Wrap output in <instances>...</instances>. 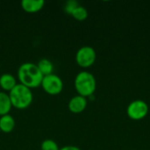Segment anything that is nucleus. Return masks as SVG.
Wrapping results in <instances>:
<instances>
[{
	"label": "nucleus",
	"mask_w": 150,
	"mask_h": 150,
	"mask_svg": "<svg viewBox=\"0 0 150 150\" xmlns=\"http://www.w3.org/2000/svg\"><path fill=\"white\" fill-rule=\"evenodd\" d=\"M18 78L21 84L29 89H34L41 86L43 75L40 71L37 64L33 62H25L18 69Z\"/></svg>",
	"instance_id": "1"
},
{
	"label": "nucleus",
	"mask_w": 150,
	"mask_h": 150,
	"mask_svg": "<svg viewBox=\"0 0 150 150\" xmlns=\"http://www.w3.org/2000/svg\"><path fill=\"white\" fill-rule=\"evenodd\" d=\"M12 107L18 110H25L28 108L33 103V95L31 89L26 86L18 83L8 93Z\"/></svg>",
	"instance_id": "2"
},
{
	"label": "nucleus",
	"mask_w": 150,
	"mask_h": 150,
	"mask_svg": "<svg viewBox=\"0 0 150 150\" xmlns=\"http://www.w3.org/2000/svg\"><path fill=\"white\" fill-rule=\"evenodd\" d=\"M74 86L78 95L87 98L94 94L97 88V81L91 73L81 71L75 78Z\"/></svg>",
	"instance_id": "3"
},
{
	"label": "nucleus",
	"mask_w": 150,
	"mask_h": 150,
	"mask_svg": "<svg viewBox=\"0 0 150 150\" xmlns=\"http://www.w3.org/2000/svg\"><path fill=\"white\" fill-rule=\"evenodd\" d=\"M41 87L47 94L55 96L62 91L63 82L59 76L55 74H51L43 77Z\"/></svg>",
	"instance_id": "4"
},
{
	"label": "nucleus",
	"mask_w": 150,
	"mask_h": 150,
	"mask_svg": "<svg viewBox=\"0 0 150 150\" xmlns=\"http://www.w3.org/2000/svg\"><path fill=\"white\" fill-rule=\"evenodd\" d=\"M97 58L95 49L90 46H83L80 47L76 54V62L81 68H90L92 66Z\"/></svg>",
	"instance_id": "5"
},
{
	"label": "nucleus",
	"mask_w": 150,
	"mask_h": 150,
	"mask_svg": "<svg viewBox=\"0 0 150 150\" xmlns=\"http://www.w3.org/2000/svg\"><path fill=\"white\" fill-rule=\"evenodd\" d=\"M127 116L133 120H141L144 119L149 113L148 104L141 99L131 102L127 108Z\"/></svg>",
	"instance_id": "6"
},
{
	"label": "nucleus",
	"mask_w": 150,
	"mask_h": 150,
	"mask_svg": "<svg viewBox=\"0 0 150 150\" xmlns=\"http://www.w3.org/2000/svg\"><path fill=\"white\" fill-rule=\"evenodd\" d=\"M68 107L72 113H81L87 107V98L80 95H76L69 100Z\"/></svg>",
	"instance_id": "7"
},
{
	"label": "nucleus",
	"mask_w": 150,
	"mask_h": 150,
	"mask_svg": "<svg viewBox=\"0 0 150 150\" xmlns=\"http://www.w3.org/2000/svg\"><path fill=\"white\" fill-rule=\"evenodd\" d=\"M45 5L44 0H23L21 1L22 9L28 13H35L40 11Z\"/></svg>",
	"instance_id": "8"
},
{
	"label": "nucleus",
	"mask_w": 150,
	"mask_h": 150,
	"mask_svg": "<svg viewBox=\"0 0 150 150\" xmlns=\"http://www.w3.org/2000/svg\"><path fill=\"white\" fill-rule=\"evenodd\" d=\"M17 84L16 78L11 74L5 73L0 76V87L4 91V92L7 91L9 93Z\"/></svg>",
	"instance_id": "9"
},
{
	"label": "nucleus",
	"mask_w": 150,
	"mask_h": 150,
	"mask_svg": "<svg viewBox=\"0 0 150 150\" xmlns=\"http://www.w3.org/2000/svg\"><path fill=\"white\" fill-rule=\"evenodd\" d=\"M15 127V120L10 115L6 114L0 117V130L4 134H9L13 131Z\"/></svg>",
	"instance_id": "10"
},
{
	"label": "nucleus",
	"mask_w": 150,
	"mask_h": 150,
	"mask_svg": "<svg viewBox=\"0 0 150 150\" xmlns=\"http://www.w3.org/2000/svg\"><path fill=\"white\" fill-rule=\"evenodd\" d=\"M11 102L7 92L0 91V117L9 114L11 110Z\"/></svg>",
	"instance_id": "11"
},
{
	"label": "nucleus",
	"mask_w": 150,
	"mask_h": 150,
	"mask_svg": "<svg viewBox=\"0 0 150 150\" xmlns=\"http://www.w3.org/2000/svg\"><path fill=\"white\" fill-rule=\"evenodd\" d=\"M37 66H38L40 71L41 72V74L43 75V76L53 74L54 65L51 62V61H49L48 59H41V60H40Z\"/></svg>",
	"instance_id": "12"
},
{
	"label": "nucleus",
	"mask_w": 150,
	"mask_h": 150,
	"mask_svg": "<svg viewBox=\"0 0 150 150\" xmlns=\"http://www.w3.org/2000/svg\"><path fill=\"white\" fill-rule=\"evenodd\" d=\"M71 16L78 21H83L88 18V11L83 6L79 5L74 10Z\"/></svg>",
	"instance_id": "13"
},
{
	"label": "nucleus",
	"mask_w": 150,
	"mask_h": 150,
	"mask_svg": "<svg viewBox=\"0 0 150 150\" xmlns=\"http://www.w3.org/2000/svg\"><path fill=\"white\" fill-rule=\"evenodd\" d=\"M41 150H60L58 144L51 139H47L42 142L40 145Z\"/></svg>",
	"instance_id": "14"
},
{
	"label": "nucleus",
	"mask_w": 150,
	"mask_h": 150,
	"mask_svg": "<svg viewBox=\"0 0 150 150\" xmlns=\"http://www.w3.org/2000/svg\"><path fill=\"white\" fill-rule=\"evenodd\" d=\"M78 6H79L78 2H76V1H75V0H69V1H68V2H66V4H65L63 9H64V11H65L67 14L71 15L72 12L74 11V10H75L76 7H78Z\"/></svg>",
	"instance_id": "15"
},
{
	"label": "nucleus",
	"mask_w": 150,
	"mask_h": 150,
	"mask_svg": "<svg viewBox=\"0 0 150 150\" xmlns=\"http://www.w3.org/2000/svg\"><path fill=\"white\" fill-rule=\"evenodd\" d=\"M60 150H81L78 147L76 146H65L62 149H60Z\"/></svg>",
	"instance_id": "16"
}]
</instances>
